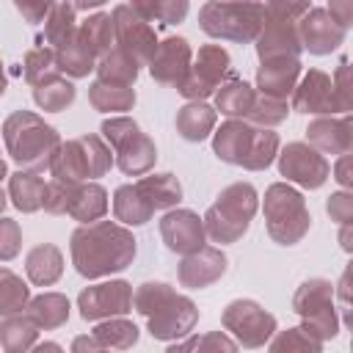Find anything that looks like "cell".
<instances>
[{"mask_svg":"<svg viewBox=\"0 0 353 353\" xmlns=\"http://www.w3.org/2000/svg\"><path fill=\"white\" fill-rule=\"evenodd\" d=\"M97 80H105V83H119V85H132L138 80V61L124 52L121 47H110L105 55H99L97 61Z\"/></svg>","mask_w":353,"mask_h":353,"instance_id":"836d02e7","label":"cell"},{"mask_svg":"<svg viewBox=\"0 0 353 353\" xmlns=\"http://www.w3.org/2000/svg\"><path fill=\"white\" fill-rule=\"evenodd\" d=\"M160 237L168 251L190 254L204 245V223L193 210H168L160 218Z\"/></svg>","mask_w":353,"mask_h":353,"instance_id":"ffe728a7","label":"cell"},{"mask_svg":"<svg viewBox=\"0 0 353 353\" xmlns=\"http://www.w3.org/2000/svg\"><path fill=\"white\" fill-rule=\"evenodd\" d=\"M11 3L22 14V19L30 22V25L44 22V17L50 14V8L55 6V0H11Z\"/></svg>","mask_w":353,"mask_h":353,"instance_id":"f907efd6","label":"cell"},{"mask_svg":"<svg viewBox=\"0 0 353 353\" xmlns=\"http://www.w3.org/2000/svg\"><path fill=\"white\" fill-rule=\"evenodd\" d=\"M265 8L259 0H207L199 8V28L221 41L251 44L262 28Z\"/></svg>","mask_w":353,"mask_h":353,"instance_id":"8992f818","label":"cell"},{"mask_svg":"<svg viewBox=\"0 0 353 353\" xmlns=\"http://www.w3.org/2000/svg\"><path fill=\"white\" fill-rule=\"evenodd\" d=\"M334 179L342 185V188H350L353 185V174H350V154H339V163L334 165Z\"/></svg>","mask_w":353,"mask_h":353,"instance_id":"f5cc1de1","label":"cell"},{"mask_svg":"<svg viewBox=\"0 0 353 353\" xmlns=\"http://www.w3.org/2000/svg\"><path fill=\"white\" fill-rule=\"evenodd\" d=\"M334 295H339L342 303H345V309H347V303H350V268L342 273V279H339V290H334Z\"/></svg>","mask_w":353,"mask_h":353,"instance_id":"11a10c76","label":"cell"},{"mask_svg":"<svg viewBox=\"0 0 353 353\" xmlns=\"http://www.w3.org/2000/svg\"><path fill=\"white\" fill-rule=\"evenodd\" d=\"M91 334L97 336L102 350H127V347H132L138 342V325L132 320H124V314L105 317Z\"/></svg>","mask_w":353,"mask_h":353,"instance_id":"8d00e7d4","label":"cell"},{"mask_svg":"<svg viewBox=\"0 0 353 353\" xmlns=\"http://www.w3.org/2000/svg\"><path fill=\"white\" fill-rule=\"evenodd\" d=\"M72 265L83 279H102L132 265L138 243L132 232L116 221H91L72 232Z\"/></svg>","mask_w":353,"mask_h":353,"instance_id":"6da1fadb","label":"cell"},{"mask_svg":"<svg viewBox=\"0 0 353 353\" xmlns=\"http://www.w3.org/2000/svg\"><path fill=\"white\" fill-rule=\"evenodd\" d=\"M69 298L61 295V292H41L36 298L28 301L25 306V314L36 323L39 331H52V328H61L66 320H69Z\"/></svg>","mask_w":353,"mask_h":353,"instance_id":"4316f807","label":"cell"},{"mask_svg":"<svg viewBox=\"0 0 353 353\" xmlns=\"http://www.w3.org/2000/svg\"><path fill=\"white\" fill-rule=\"evenodd\" d=\"M74 97H77V88H74L72 80H66L61 72H52V74H47L44 80H39V83L33 85V99H36V105H39L41 110H47V113H61V110H66V108L74 102Z\"/></svg>","mask_w":353,"mask_h":353,"instance_id":"1f68e13d","label":"cell"},{"mask_svg":"<svg viewBox=\"0 0 353 353\" xmlns=\"http://www.w3.org/2000/svg\"><path fill=\"white\" fill-rule=\"evenodd\" d=\"M113 215L127 226H143L154 215V207L138 185H119L113 193Z\"/></svg>","mask_w":353,"mask_h":353,"instance_id":"4dcf8cb0","label":"cell"},{"mask_svg":"<svg viewBox=\"0 0 353 353\" xmlns=\"http://www.w3.org/2000/svg\"><path fill=\"white\" fill-rule=\"evenodd\" d=\"M30 350H61V345L58 342H36Z\"/></svg>","mask_w":353,"mask_h":353,"instance_id":"680465c9","label":"cell"},{"mask_svg":"<svg viewBox=\"0 0 353 353\" xmlns=\"http://www.w3.org/2000/svg\"><path fill=\"white\" fill-rule=\"evenodd\" d=\"M215 130V108H210L204 99H190L176 110V132L185 141H204Z\"/></svg>","mask_w":353,"mask_h":353,"instance_id":"f546056e","label":"cell"},{"mask_svg":"<svg viewBox=\"0 0 353 353\" xmlns=\"http://www.w3.org/2000/svg\"><path fill=\"white\" fill-rule=\"evenodd\" d=\"M22 248V229L14 218H0V262H8Z\"/></svg>","mask_w":353,"mask_h":353,"instance_id":"7dc6e473","label":"cell"},{"mask_svg":"<svg viewBox=\"0 0 353 353\" xmlns=\"http://www.w3.org/2000/svg\"><path fill=\"white\" fill-rule=\"evenodd\" d=\"M105 212H108V190L99 182L83 179L72 185V201L66 215H72L80 223H91V221H99Z\"/></svg>","mask_w":353,"mask_h":353,"instance_id":"d4e9b609","label":"cell"},{"mask_svg":"<svg viewBox=\"0 0 353 353\" xmlns=\"http://www.w3.org/2000/svg\"><path fill=\"white\" fill-rule=\"evenodd\" d=\"M108 0H74L72 6H74V11H88V8H99V6H105Z\"/></svg>","mask_w":353,"mask_h":353,"instance_id":"9f6ffc18","label":"cell"},{"mask_svg":"<svg viewBox=\"0 0 353 353\" xmlns=\"http://www.w3.org/2000/svg\"><path fill=\"white\" fill-rule=\"evenodd\" d=\"M256 207H259V196H256V188L251 182H232L226 185L215 204L204 212L201 223H204V234L212 240V243H237L248 226H251V218L256 215Z\"/></svg>","mask_w":353,"mask_h":353,"instance_id":"277c9868","label":"cell"},{"mask_svg":"<svg viewBox=\"0 0 353 353\" xmlns=\"http://www.w3.org/2000/svg\"><path fill=\"white\" fill-rule=\"evenodd\" d=\"M30 301V287L8 268H0V317L25 312Z\"/></svg>","mask_w":353,"mask_h":353,"instance_id":"60d3db41","label":"cell"},{"mask_svg":"<svg viewBox=\"0 0 353 353\" xmlns=\"http://www.w3.org/2000/svg\"><path fill=\"white\" fill-rule=\"evenodd\" d=\"M229 72H232L229 52L221 44H204V47H199V55L190 61V69L179 80L176 91L185 99H207L226 80Z\"/></svg>","mask_w":353,"mask_h":353,"instance_id":"7c38bea8","label":"cell"},{"mask_svg":"<svg viewBox=\"0 0 353 353\" xmlns=\"http://www.w3.org/2000/svg\"><path fill=\"white\" fill-rule=\"evenodd\" d=\"M110 19H113V39H116V47H121L124 52H130L138 66H149L154 50H157V33L154 28L141 17L135 14L127 3L116 6L110 11Z\"/></svg>","mask_w":353,"mask_h":353,"instance_id":"4fadbf2b","label":"cell"},{"mask_svg":"<svg viewBox=\"0 0 353 353\" xmlns=\"http://www.w3.org/2000/svg\"><path fill=\"white\" fill-rule=\"evenodd\" d=\"M226 254L221 248H212V245H201L190 254H182V262L176 268V276H179V284L188 287V290H204L210 284H215L223 273H226Z\"/></svg>","mask_w":353,"mask_h":353,"instance_id":"ac0fdd59","label":"cell"},{"mask_svg":"<svg viewBox=\"0 0 353 353\" xmlns=\"http://www.w3.org/2000/svg\"><path fill=\"white\" fill-rule=\"evenodd\" d=\"M339 243H342V248L350 254L353 251V245H350V223H342V232H339Z\"/></svg>","mask_w":353,"mask_h":353,"instance_id":"6f0895ef","label":"cell"},{"mask_svg":"<svg viewBox=\"0 0 353 353\" xmlns=\"http://www.w3.org/2000/svg\"><path fill=\"white\" fill-rule=\"evenodd\" d=\"M132 309L146 317L149 334L160 342H176L199 323V309L188 295L174 292L165 281H143L132 292Z\"/></svg>","mask_w":353,"mask_h":353,"instance_id":"7a4b0ae2","label":"cell"},{"mask_svg":"<svg viewBox=\"0 0 353 353\" xmlns=\"http://www.w3.org/2000/svg\"><path fill=\"white\" fill-rule=\"evenodd\" d=\"M6 204H8V199H6V193L0 190V215H3V210H6Z\"/></svg>","mask_w":353,"mask_h":353,"instance_id":"6125c7cd","label":"cell"},{"mask_svg":"<svg viewBox=\"0 0 353 353\" xmlns=\"http://www.w3.org/2000/svg\"><path fill=\"white\" fill-rule=\"evenodd\" d=\"M72 185H74V182H63V179L47 182L44 201H41L44 212H50V215H66L69 201H72Z\"/></svg>","mask_w":353,"mask_h":353,"instance_id":"bcb514c9","label":"cell"},{"mask_svg":"<svg viewBox=\"0 0 353 353\" xmlns=\"http://www.w3.org/2000/svg\"><path fill=\"white\" fill-rule=\"evenodd\" d=\"M262 28L254 39L259 61L270 58H301V36H298V22L301 17L312 8L309 0H268Z\"/></svg>","mask_w":353,"mask_h":353,"instance_id":"5b68a950","label":"cell"},{"mask_svg":"<svg viewBox=\"0 0 353 353\" xmlns=\"http://www.w3.org/2000/svg\"><path fill=\"white\" fill-rule=\"evenodd\" d=\"M193 61V50L188 44V39L182 36H168L163 41H157V50L149 61V74L154 83L163 85H179V80L188 74Z\"/></svg>","mask_w":353,"mask_h":353,"instance_id":"d6986e66","label":"cell"},{"mask_svg":"<svg viewBox=\"0 0 353 353\" xmlns=\"http://www.w3.org/2000/svg\"><path fill=\"white\" fill-rule=\"evenodd\" d=\"M287 113H290L287 99H279V97H270V94H256L245 119L254 127H276L287 119Z\"/></svg>","mask_w":353,"mask_h":353,"instance_id":"b9f144b4","label":"cell"},{"mask_svg":"<svg viewBox=\"0 0 353 353\" xmlns=\"http://www.w3.org/2000/svg\"><path fill=\"white\" fill-rule=\"evenodd\" d=\"M292 110L298 113H312V116H334L342 113L334 85H331V74H325L323 69H309L301 83H295L292 88Z\"/></svg>","mask_w":353,"mask_h":353,"instance_id":"2e32d148","label":"cell"},{"mask_svg":"<svg viewBox=\"0 0 353 353\" xmlns=\"http://www.w3.org/2000/svg\"><path fill=\"white\" fill-rule=\"evenodd\" d=\"M3 143L19 168L47 171L61 138L55 127L47 124L39 113L22 108V110H14L3 121Z\"/></svg>","mask_w":353,"mask_h":353,"instance_id":"3957f363","label":"cell"},{"mask_svg":"<svg viewBox=\"0 0 353 353\" xmlns=\"http://www.w3.org/2000/svg\"><path fill=\"white\" fill-rule=\"evenodd\" d=\"M72 350H74V353H83V350H85V353H97V350H102V345H99L97 336L91 334V336H77V339L72 342Z\"/></svg>","mask_w":353,"mask_h":353,"instance_id":"db71d44e","label":"cell"},{"mask_svg":"<svg viewBox=\"0 0 353 353\" xmlns=\"http://www.w3.org/2000/svg\"><path fill=\"white\" fill-rule=\"evenodd\" d=\"M6 94V69H3V61H0V97Z\"/></svg>","mask_w":353,"mask_h":353,"instance_id":"91938a15","label":"cell"},{"mask_svg":"<svg viewBox=\"0 0 353 353\" xmlns=\"http://www.w3.org/2000/svg\"><path fill=\"white\" fill-rule=\"evenodd\" d=\"M265 226L279 245H295L312 226L306 199L287 182H273L265 190Z\"/></svg>","mask_w":353,"mask_h":353,"instance_id":"ba28073f","label":"cell"},{"mask_svg":"<svg viewBox=\"0 0 353 353\" xmlns=\"http://www.w3.org/2000/svg\"><path fill=\"white\" fill-rule=\"evenodd\" d=\"M135 14H141L146 22H163V25H179L188 17L190 0H130L127 3Z\"/></svg>","mask_w":353,"mask_h":353,"instance_id":"74e56055","label":"cell"},{"mask_svg":"<svg viewBox=\"0 0 353 353\" xmlns=\"http://www.w3.org/2000/svg\"><path fill=\"white\" fill-rule=\"evenodd\" d=\"M6 176H8V168H6V163H3V160H0V182H3V179H6Z\"/></svg>","mask_w":353,"mask_h":353,"instance_id":"94428289","label":"cell"},{"mask_svg":"<svg viewBox=\"0 0 353 353\" xmlns=\"http://www.w3.org/2000/svg\"><path fill=\"white\" fill-rule=\"evenodd\" d=\"M268 347L273 350V353H281V350H309V353H320V347H323V342L320 339H314L312 334H306L301 325L298 328H287V331H273V336L268 339Z\"/></svg>","mask_w":353,"mask_h":353,"instance_id":"ee69618b","label":"cell"},{"mask_svg":"<svg viewBox=\"0 0 353 353\" xmlns=\"http://www.w3.org/2000/svg\"><path fill=\"white\" fill-rule=\"evenodd\" d=\"M22 66H25V80H28L30 85H36V83L44 80L47 74L58 72V69H55V52H52L50 47H33V50H28Z\"/></svg>","mask_w":353,"mask_h":353,"instance_id":"f6af8a7d","label":"cell"},{"mask_svg":"<svg viewBox=\"0 0 353 353\" xmlns=\"http://www.w3.org/2000/svg\"><path fill=\"white\" fill-rule=\"evenodd\" d=\"M345 30L350 28V19H353V0H328V8H325Z\"/></svg>","mask_w":353,"mask_h":353,"instance_id":"816d5d0a","label":"cell"},{"mask_svg":"<svg viewBox=\"0 0 353 353\" xmlns=\"http://www.w3.org/2000/svg\"><path fill=\"white\" fill-rule=\"evenodd\" d=\"M141 188V193L149 199V204L154 210H171L182 201V185L174 174H152V176H141L135 182Z\"/></svg>","mask_w":353,"mask_h":353,"instance_id":"d590c367","label":"cell"},{"mask_svg":"<svg viewBox=\"0 0 353 353\" xmlns=\"http://www.w3.org/2000/svg\"><path fill=\"white\" fill-rule=\"evenodd\" d=\"M254 132L256 127L248 124L245 119H229L223 121L215 132H212V152L232 165H245L248 154H251V143H254Z\"/></svg>","mask_w":353,"mask_h":353,"instance_id":"7402d4cb","label":"cell"},{"mask_svg":"<svg viewBox=\"0 0 353 353\" xmlns=\"http://www.w3.org/2000/svg\"><path fill=\"white\" fill-rule=\"evenodd\" d=\"M276 157H279V174L287 182H295V185L309 188V190L320 188L328 179V174H331L328 160L314 146H309L303 141L287 143Z\"/></svg>","mask_w":353,"mask_h":353,"instance_id":"5bb4252c","label":"cell"},{"mask_svg":"<svg viewBox=\"0 0 353 353\" xmlns=\"http://www.w3.org/2000/svg\"><path fill=\"white\" fill-rule=\"evenodd\" d=\"M77 309H80V317L88 323L127 314L132 312V287L124 279L91 284L77 295Z\"/></svg>","mask_w":353,"mask_h":353,"instance_id":"9a60e30c","label":"cell"},{"mask_svg":"<svg viewBox=\"0 0 353 353\" xmlns=\"http://www.w3.org/2000/svg\"><path fill=\"white\" fill-rule=\"evenodd\" d=\"M25 273L30 279V284L36 287H50L61 279L63 273V254L58 245L52 243H39L28 251L25 256Z\"/></svg>","mask_w":353,"mask_h":353,"instance_id":"cb8c5ba5","label":"cell"},{"mask_svg":"<svg viewBox=\"0 0 353 353\" xmlns=\"http://www.w3.org/2000/svg\"><path fill=\"white\" fill-rule=\"evenodd\" d=\"M306 141L320 154H345V152H350V146H353V119H350V113H345L342 119L317 116L306 127Z\"/></svg>","mask_w":353,"mask_h":353,"instance_id":"44dd1931","label":"cell"},{"mask_svg":"<svg viewBox=\"0 0 353 353\" xmlns=\"http://www.w3.org/2000/svg\"><path fill=\"white\" fill-rule=\"evenodd\" d=\"M182 350H199V353H234L237 350V342L234 339H229L226 334H221V331H212V334H204V336H190L188 334V339H176V342H171L168 345V353H182Z\"/></svg>","mask_w":353,"mask_h":353,"instance_id":"7bdbcfd3","label":"cell"},{"mask_svg":"<svg viewBox=\"0 0 353 353\" xmlns=\"http://www.w3.org/2000/svg\"><path fill=\"white\" fill-rule=\"evenodd\" d=\"M47 182L39 176V171L19 168L8 174V199L19 212H39L44 201Z\"/></svg>","mask_w":353,"mask_h":353,"instance_id":"484cf974","label":"cell"},{"mask_svg":"<svg viewBox=\"0 0 353 353\" xmlns=\"http://www.w3.org/2000/svg\"><path fill=\"white\" fill-rule=\"evenodd\" d=\"M301 77V58H270L259 61L256 69V88L259 94H270L287 99Z\"/></svg>","mask_w":353,"mask_h":353,"instance_id":"603a6c76","label":"cell"},{"mask_svg":"<svg viewBox=\"0 0 353 353\" xmlns=\"http://www.w3.org/2000/svg\"><path fill=\"white\" fill-rule=\"evenodd\" d=\"M292 312L303 320L301 328L320 342L334 339L339 334L334 284L328 279H306L292 295Z\"/></svg>","mask_w":353,"mask_h":353,"instance_id":"30bf717a","label":"cell"},{"mask_svg":"<svg viewBox=\"0 0 353 353\" xmlns=\"http://www.w3.org/2000/svg\"><path fill=\"white\" fill-rule=\"evenodd\" d=\"M99 132L105 135L108 146H113L116 165L127 176H143L154 165V160H157L154 141L138 127L135 119H130V116H110V119L102 121Z\"/></svg>","mask_w":353,"mask_h":353,"instance_id":"9c48e42d","label":"cell"},{"mask_svg":"<svg viewBox=\"0 0 353 353\" xmlns=\"http://www.w3.org/2000/svg\"><path fill=\"white\" fill-rule=\"evenodd\" d=\"M113 165V154L110 146L88 132L80 138H72L66 143H58L52 160H50V174L52 179H63V182H83V179H94V176H105Z\"/></svg>","mask_w":353,"mask_h":353,"instance_id":"52a82bcc","label":"cell"},{"mask_svg":"<svg viewBox=\"0 0 353 353\" xmlns=\"http://www.w3.org/2000/svg\"><path fill=\"white\" fill-rule=\"evenodd\" d=\"M325 212H328L331 221H336L339 226H342V223H350V221H353V193H347V190L331 193L328 201H325Z\"/></svg>","mask_w":353,"mask_h":353,"instance_id":"681fc988","label":"cell"},{"mask_svg":"<svg viewBox=\"0 0 353 353\" xmlns=\"http://www.w3.org/2000/svg\"><path fill=\"white\" fill-rule=\"evenodd\" d=\"M254 97H256V91L245 80H240L229 72L226 80L215 88V110H221L229 119H245Z\"/></svg>","mask_w":353,"mask_h":353,"instance_id":"f1b7e54d","label":"cell"},{"mask_svg":"<svg viewBox=\"0 0 353 353\" xmlns=\"http://www.w3.org/2000/svg\"><path fill=\"white\" fill-rule=\"evenodd\" d=\"M74 30H77L74 6L66 3V0H55V6L50 8V14L44 17V39H47V44H52V50H55V47L63 44Z\"/></svg>","mask_w":353,"mask_h":353,"instance_id":"ab89813d","label":"cell"},{"mask_svg":"<svg viewBox=\"0 0 353 353\" xmlns=\"http://www.w3.org/2000/svg\"><path fill=\"white\" fill-rule=\"evenodd\" d=\"M36 336H39V328H36V323L25 312L6 314L0 320V345L8 353H25V350H30L36 345Z\"/></svg>","mask_w":353,"mask_h":353,"instance_id":"e575fe53","label":"cell"},{"mask_svg":"<svg viewBox=\"0 0 353 353\" xmlns=\"http://www.w3.org/2000/svg\"><path fill=\"white\" fill-rule=\"evenodd\" d=\"M77 33H80V39L88 44V50L99 58V55H105L113 44H116V39H113V19H110V14H91L85 22H80L77 25Z\"/></svg>","mask_w":353,"mask_h":353,"instance_id":"f35d334b","label":"cell"},{"mask_svg":"<svg viewBox=\"0 0 353 353\" xmlns=\"http://www.w3.org/2000/svg\"><path fill=\"white\" fill-rule=\"evenodd\" d=\"M88 102L99 113H124V110H132V105H135V88L94 80L88 85Z\"/></svg>","mask_w":353,"mask_h":353,"instance_id":"d6a6232c","label":"cell"},{"mask_svg":"<svg viewBox=\"0 0 353 353\" xmlns=\"http://www.w3.org/2000/svg\"><path fill=\"white\" fill-rule=\"evenodd\" d=\"M52 52H55V69L69 77H85L97 66V55L88 50V44L80 39L77 30L63 44H58Z\"/></svg>","mask_w":353,"mask_h":353,"instance_id":"83f0119b","label":"cell"},{"mask_svg":"<svg viewBox=\"0 0 353 353\" xmlns=\"http://www.w3.org/2000/svg\"><path fill=\"white\" fill-rule=\"evenodd\" d=\"M331 85H334V94H336V102H339V110L342 113H350L353 110V85H350V63L342 58L334 77H331Z\"/></svg>","mask_w":353,"mask_h":353,"instance_id":"c3c4849f","label":"cell"},{"mask_svg":"<svg viewBox=\"0 0 353 353\" xmlns=\"http://www.w3.org/2000/svg\"><path fill=\"white\" fill-rule=\"evenodd\" d=\"M221 325L243 347H262L276 331V317L251 298H237L221 312Z\"/></svg>","mask_w":353,"mask_h":353,"instance_id":"8fae6325","label":"cell"},{"mask_svg":"<svg viewBox=\"0 0 353 353\" xmlns=\"http://www.w3.org/2000/svg\"><path fill=\"white\" fill-rule=\"evenodd\" d=\"M298 36H301V47L309 50L312 55H328L339 50L347 30L325 8H309L298 22Z\"/></svg>","mask_w":353,"mask_h":353,"instance_id":"e0dca14e","label":"cell"}]
</instances>
